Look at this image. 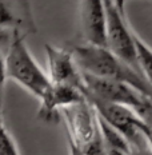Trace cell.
<instances>
[{
    "instance_id": "obj_7",
    "label": "cell",
    "mask_w": 152,
    "mask_h": 155,
    "mask_svg": "<svg viewBox=\"0 0 152 155\" xmlns=\"http://www.w3.org/2000/svg\"><path fill=\"white\" fill-rule=\"evenodd\" d=\"M44 51L47 55L48 78L51 83L70 86L83 91V74L75 62L72 51L50 43L44 44Z\"/></svg>"
},
{
    "instance_id": "obj_3",
    "label": "cell",
    "mask_w": 152,
    "mask_h": 155,
    "mask_svg": "<svg viewBox=\"0 0 152 155\" xmlns=\"http://www.w3.org/2000/svg\"><path fill=\"white\" fill-rule=\"evenodd\" d=\"M83 82L84 88L82 94H88L108 103L125 106L136 112L140 119L152 108L151 98L143 95L134 87L125 83L102 79V78L91 76L87 74H83Z\"/></svg>"
},
{
    "instance_id": "obj_5",
    "label": "cell",
    "mask_w": 152,
    "mask_h": 155,
    "mask_svg": "<svg viewBox=\"0 0 152 155\" xmlns=\"http://www.w3.org/2000/svg\"><path fill=\"white\" fill-rule=\"evenodd\" d=\"M83 96L89 102L99 118L103 119L111 127H114L115 130H118L127 139V142L134 140L141 132H147L145 123L131 108L104 102L88 94H83Z\"/></svg>"
},
{
    "instance_id": "obj_1",
    "label": "cell",
    "mask_w": 152,
    "mask_h": 155,
    "mask_svg": "<svg viewBox=\"0 0 152 155\" xmlns=\"http://www.w3.org/2000/svg\"><path fill=\"white\" fill-rule=\"evenodd\" d=\"M70 50L83 74L125 83L152 99V86L145 78L107 47L83 43L76 44Z\"/></svg>"
},
{
    "instance_id": "obj_11",
    "label": "cell",
    "mask_w": 152,
    "mask_h": 155,
    "mask_svg": "<svg viewBox=\"0 0 152 155\" xmlns=\"http://www.w3.org/2000/svg\"><path fill=\"white\" fill-rule=\"evenodd\" d=\"M134 44L139 71L145 78V80L152 86V48L136 32H134Z\"/></svg>"
},
{
    "instance_id": "obj_10",
    "label": "cell",
    "mask_w": 152,
    "mask_h": 155,
    "mask_svg": "<svg viewBox=\"0 0 152 155\" xmlns=\"http://www.w3.org/2000/svg\"><path fill=\"white\" fill-rule=\"evenodd\" d=\"M83 98L82 91L77 88L51 83L50 88L39 99L40 106L37 110V118L43 122H57L61 110L80 102Z\"/></svg>"
},
{
    "instance_id": "obj_20",
    "label": "cell",
    "mask_w": 152,
    "mask_h": 155,
    "mask_svg": "<svg viewBox=\"0 0 152 155\" xmlns=\"http://www.w3.org/2000/svg\"><path fill=\"white\" fill-rule=\"evenodd\" d=\"M127 2H128V0H127Z\"/></svg>"
},
{
    "instance_id": "obj_19",
    "label": "cell",
    "mask_w": 152,
    "mask_h": 155,
    "mask_svg": "<svg viewBox=\"0 0 152 155\" xmlns=\"http://www.w3.org/2000/svg\"><path fill=\"white\" fill-rule=\"evenodd\" d=\"M114 3L123 14H125V3H127V0H114Z\"/></svg>"
},
{
    "instance_id": "obj_8",
    "label": "cell",
    "mask_w": 152,
    "mask_h": 155,
    "mask_svg": "<svg viewBox=\"0 0 152 155\" xmlns=\"http://www.w3.org/2000/svg\"><path fill=\"white\" fill-rule=\"evenodd\" d=\"M0 30L30 36L37 32L31 0H0Z\"/></svg>"
},
{
    "instance_id": "obj_15",
    "label": "cell",
    "mask_w": 152,
    "mask_h": 155,
    "mask_svg": "<svg viewBox=\"0 0 152 155\" xmlns=\"http://www.w3.org/2000/svg\"><path fill=\"white\" fill-rule=\"evenodd\" d=\"M5 66H4V56L0 54V112H3V103H4V90H5Z\"/></svg>"
},
{
    "instance_id": "obj_4",
    "label": "cell",
    "mask_w": 152,
    "mask_h": 155,
    "mask_svg": "<svg viewBox=\"0 0 152 155\" xmlns=\"http://www.w3.org/2000/svg\"><path fill=\"white\" fill-rule=\"evenodd\" d=\"M105 8V41L107 48L121 60L139 71L134 44V31L125 20V14L116 7L114 0H103ZM140 72V71H139ZM141 74V72H140Z\"/></svg>"
},
{
    "instance_id": "obj_2",
    "label": "cell",
    "mask_w": 152,
    "mask_h": 155,
    "mask_svg": "<svg viewBox=\"0 0 152 155\" xmlns=\"http://www.w3.org/2000/svg\"><path fill=\"white\" fill-rule=\"evenodd\" d=\"M7 80H12L23 87L35 98L40 99L50 88L51 80L48 74L39 66L25 44V36L11 34L9 46L4 56Z\"/></svg>"
},
{
    "instance_id": "obj_17",
    "label": "cell",
    "mask_w": 152,
    "mask_h": 155,
    "mask_svg": "<svg viewBox=\"0 0 152 155\" xmlns=\"http://www.w3.org/2000/svg\"><path fill=\"white\" fill-rule=\"evenodd\" d=\"M67 139H68V138H67ZM68 154L70 155H84L82 148L79 146H76L71 139H68Z\"/></svg>"
},
{
    "instance_id": "obj_14",
    "label": "cell",
    "mask_w": 152,
    "mask_h": 155,
    "mask_svg": "<svg viewBox=\"0 0 152 155\" xmlns=\"http://www.w3.org/2000/svg\"><path fill=\"white\" fill-rule=\"evenodd\" d=\"M80 148H82L84 155H107V147H105L102 132H100V127H99L98 134H96L88 143L84 144V146Z\"/></svg>"
},
{
    "instance_id": "obj_9",
    "label": "cell",
    "mask_w": 152,
    "mask_h": 155,
    "mask_svg": "<svg viewBox=\"0 0 152 155\" xmlns=\"http://www.w3.org/2000/svg\"><path fill=\"white\" fill-rule=\"evenodd\" d=\"M79 24L84 43L107 47L105 8L103 0H80Z\"/></svg>"
},
{
    "instance_id": "obj_6",
    "label": "cell",
    "mask_w": 152,
    "mask_h": 155,
    "mask_svg": "<svg viewBox=\"0 0 152 155\" xmlns=\"http://www.w3.org/2000/svg\"><path fill=\"white\" fill-rule=\"evenodd\" d=\"M60 116H63L66 122L68 139L79 147L88 143L99 131L98 114L86 98L61 110Z\"/></svg>"
},
{
    "instance_id": "obj_13",
    "label": "cell",
    "mask_w": 152,
    "mask_h": 155,
    "mask_svg": "<svg viewBox=\"0 0 152 155\" xmlns=\"http://www.w3.org/2000/svg\"><path fill=\"white\" fill-rule=\"evenodd\" d=\"M129 155H152V146L148 140L147 132H141L137 138L128 142Z\"/></svg>"
},
{
    "instance_id": "obj_16",
    "label": "cell",
    "mask_w": 152,
    "mask_h": 155,
    "mask_svg": "<svg viewBox=\"0 0 152 155\" xmlns=\"http://www.w3.org/2000/svg\"><path fill=\"white\" fill-rule=\"evenodd\" d=\"M141 120L145 123V127H147V137H148V140H150V143L152 146V108L141 118Z\"/></svg>"
},
{
    "instance_id": "obj_18",
    "label": "cell",
    "mask_w": 152,
    "mask_h": 155,
    "mask_svg": "<svg viewBox=\"0 0 152 155\" xmlns=\"http://www.w3.org/2000/svg\"><path fill=\"white\" fill-rule=\"evenodd\" d=\"M107 155H129L127 151H123V150H118V148H111V147H107Z\"/></svg>"
},
{
    "instance_id": "obj_12",
    "label": "cell",
    "mask_w": 152,
    "mask_h": 155,
    "mask_svg": "<svg viewBox=\"0 0 152 155\" xmlns=\"http://www.w3.org/2000/svg\"><path fill=\"white\" fill-rule=\"evenodd\" d=\"M0 155H20L15 139L5 127L3 112H0Z\"/></svg>"
}]
</instances>
